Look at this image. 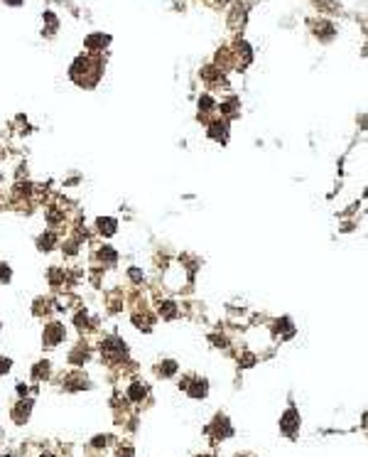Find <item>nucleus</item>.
Here are the masks:
<instances>
[{
    "mask_svg": "<svg viewBox=\"0 0 368 457\" xmlns=\"http://www.w3.org/2000/svg\"><path fill=\"white\" fill-rule=\"evenodd\" d=\"M37 244H40V249H42V251H49L52 246H54V234L40 236V241H37Z\"/></svg>",
    "mask_w": 368,
    "mask_h": 457,
    "instance_id": "f3484780",
    "label": "nucleus"
},
{
    "mask_svg": "<svg viewBox=\"0 0 368 457\" xmlns=\"http://www.w3.org/2000/svg\"><path fill=\"white\" fill-rule=\"evenodd\" d=\"M62 384L67 388H71V391H76V388H86V379L81 374H67L62 379Z\"/></svg>",
    "mask_w": 368,
    "mask_h": 457,
    "instance_id": "1a4fd4ad",
    "label": "nucleus"
},
{
    "mask_svg": "<svg viewBox=\"0 0 368 457\" xmlns=\"http://www.w3.org/2000/svg\"><path fill=\"white\" fill-rule=\"evenodd\" d=\"M29 406H32L29 401H20V403H17V408L13 411V418L17 420V423L27 420V416H29Z\"/></svg>",
    "mask_w": 368,
    "mask_h": 457,
    "instance_id": "9b49d317",
    "label": "nucleus"
},
{
    "mask_svg": "<svg viewBox=\"0 0 368 457\" xmlns=\"http://www.w3.org/2000/svg\"><path fill=\"white\" fill-rule=\"evenodd\" d=\"M0 457H20L17 452H5V455H0Z\"/></svg>",
    "mask_w": 368,
    "mask_h": 457,
    "instance_id": "b1692460",
    "label": "nucleus"
},
{
    "mask_svg": "<svg viewBox=\"0 0 368 457\" xmlns=\"http://www.w3.org/2000/svg\"><path fill=\"white\" fill-rule=\"evenodd\" d=\"M101 354H103L108 361H113L115 357H126V342H120V339L111 337V339H106V342H103Z\"/></svg>",
    "mask_w": 368,
    "mask_h": 457,
    "instance_id": "7ed1b4c3",
    "label": "nucleus"
},
{
    "mask_svg": "<svg viewBox=\"0 0 368 457\" xmlns=\"http://www.w3.org/2000/svg\"><path fill=\"white\" fill-rule=\"evenodd\" d=\"M101 74H103V57L101 55H81L76 57V62L71 64V79L79 84V86H84V89H91V86H96L101 79Z\"/></svg>",
    "mask_w": 368,
    "mask_h": 457,
    "instance_id": "f257e3e1",
    "label": "nucleus"
},
{
    "mask_svg": "<svg viewBox=\"0 0 368 457\" xmlns=\"http://www.w3.org/2000/svg\"><path fill=\"white\" fill-rule=\"evenodd\" d=\"M115 219H99V229H101V234H106V236H111L115 231Z\"/></svg>",
    "mask_w": 368,
    "mask_h": 457,
    "instance_id": "4468645a",
    "label": "nucleus"
},
{
    "mask_svg": "<svg viewBox=\"0 0 368 457\" xmlns=\"http://www.w3.org/2000/svg\"><path fill=\"white\" fill-rule=\"evenodd\" d=\"M118 457H133V447H128V445H126V450H120Z\"/></svg>",
    "mask_w": 368,
    "mask_h": 457,
    "instance_id": "412c9836",
    "label": "nucleus"
},
{
    "mask_svg": "<svg viewBox=\"0 0 368 457\" xmlns=\"http://www.w3.org/2000/svg\"><path fill=\"white\" fill-rule=\"evenodd\" d=\"M228 57L233 59V67H238V69H246V67L251 64V59H253L251 47H248L246 42H241V40L233 44V52H228Z\"/></svg>",
    "mask_w": 368,
    "mask_h": 457,
    "instance_id": "f03ea898",
    "label": "nucleus"
},
{
    "mask_svg": "<svg viewBox=\"0 0 368 457\" xmlns=\"http://www.w3.org/2000/svg\"><path fill=\"white\" fill-rule=\"evenodd\" d=\"M174 371H177V364H174V361H165V364H160V369H157L160 376H172Z\"/></svg>",
    "mask_w": 368,
    "mask_h": 457,
    "instance_id": "2eb2a0df",
    "label": "nucleus"
},
{
    "mask_svg": "<svg viewBox=\"0 0 368 457\" xmlns=\"http://www.w3.org/2000/svg\"><path fill=\"white\" fill-rule=\"evenodd\" d=\"M236 109H238V101H236V98H228V101L221 103V113H226V116H233Z\"/></svg>",
    "mask_w": 368,
    "mask_h": 457,
    "instance_id": "dca6fc26",
    "label": "nucleus"
},
{
    "mask_svg": "<svg viewBox=\"0 0 368 457\" xmlns=\"http://www.w3.org/2000/svg\"><path fill=\"white\" fill-rule=\"evenodd\" d=\"M241 457H253V455H241Z\"/></svg>",
    "mask_w": 368,
    "mask_h": 457,
    "instance_id": "a878e982",
    "label": "nucleus"
},
{
    "mask_svg": "<svg viewBox=\"0 0 368 457\" xmlns=\"http://www.w3.org/2000/svg\"><path fill=\"white\" fill-rule=\"evenodd\" d=\"M32 376H35L37 381L47 379V376H49V364H47V361H40V364H35V371H32Z\"/></svg>",
    "mask_w": 368,
    "mask_h": 457,
    "instance_id": "ddd939ff",
    "label": "nucleus"
},
{
    "mask_svg": "<svg viewBox=\"0 0 368 457\" xmlns=\"http://www.w3.org/2000/svg\"><path fill=\"white\" fill-rule=\"evenodd\" d=\"M160 312L165 315L167 319H172L174 315H177V310H174V303H162V307H160Z\"/></svg>",
    "mask_w": 368,
    "mask_h": 457,
    "instance_id": "a211bd4d",
    "label": "nucleus"
},
{
    "mask_svg": "<svg viewBox=\"0 0 368 457\" xmlns=\"http://www.w3.org/2000/svg\"><path fill=\"white\" fill-rule=\"evenodd\" d=\"M246 10H248V8H246L243 3H236V5H233V10H231V17H228V25H231L233 30L238 28V25L243 28V22H246Z\"/></svg>",
    "mask_w": 368,
    "mask_h": 457,
    "instance_id": "39448f33",
    "label": "nucleus"
},
{
    "mask_svg": "<svg viewBox=\"0 0 368 457\" xmlns=\"http://www.w3.org/2000/svg\"><path fill=\"white\" fill-rule=\"evenodd\" d=\"M8 369H10V361H8V359H0V374H3V371H8Z\"/></svg>",
    "mask_w": 368,
    "mask_h": 457,
    "instance_id": "4be33fe9",
    "label": "nucleus"
},
{
    "mask_svg": "<svg viewBox=\"0 0 368 457\" xmlns=\"http://www.w3.org/2000/svg\"><path fill=\"white\" fill-rule=\"evenodd\" d=\"M295 423H299V418H297V411H295V408H290V411H287V413H285L283 423H280V425H283V433H285V435H290V438H292V435H295V428H297V425H295Z\"/></svg>",
    "mask_w": 368,
    "mask_h": 457,
    "instance_id": "423d86ee",
    "label": "nucleus"
},
{
    "mask_svg": "<svg viewBox=\"0 0 368 457\" xmlns=\"http://www.w3.org/2000/svg\"><path fill=\"white\" fill-rule=\"evenodd\" d=\"M224 69H216V67H206V69L201 71V76H204V82L206 84H216V82H224Z\"/></svg>",
    "mask_w": 368,
    "mask_h": 457,
    "instance_id": "9d476101",
    "label": "nucleus"
},
{
    "mask_svg": "<svg viewBox=\"0 0 368 457\" xmlns=\"http://www.w3.org/2000/svg\"><path fill=\"white\" fill-rule=\"evenodd\" d=\"M37 457H59V455H57V452H52V450H40Z\"/></svg>",
    "mask_w": 368,
    "mask_h": 457,
    "instance_id": "aec40b11",
    "label": "nucleus"
},
{
    "mask_svg": "<svg viewBox=\"0 0 368 457\" xmlns=\"http://www.w3.org/2000/svg\"><path fill=\"white\" fill-rule=\"evenodd\" d=\"M62 337H64V327H62V325H49V327L44 330V344L54 346L62 342Z\"/></svg>",
    "mask_w": 368,
    "mask_h": 457,
    "instance_id": "20e7f679",
    "label": "nucleus"
},
{
    "mask_svg": "<svg viewBox=\"0 0 368 457\" xmlns=\"http://www.w3.org/2000/svg\"><path fill=\"white\" fill-rule=\"evenodd\" d=\"M0 280H3V283L10 280V268H8L5 263H0Z\"/></svg>",
    "mask_w": 368,
    "mask_h": 457,
    "instance_id": "6ab92c4d",
    "label": "nucleus"
},
{
    "mask_svg": "<svg viewBox=\"0 0 368 457\" xmlns=\"http://www.w3.org/2000/svg\"><path fill=\"white\" fill-rule=\"evenodd\" d=\"M5 3H10V5H20L22 0H5Z\"/></svg>",
    "mask_w": 368,
    "mask_h": 457,
    "instance_id": "393cba45",
    "label": "nucleus"
},
{
    "mask_svg": "<svg viewBox=\"0 0 368 457\" xmlns=\"http://www.w3.org/2000/svg\"><path fill=\"white\" fill-rule=\"evenodd\" d=\"M209 5H213V8H221V5H226L228 0H206Z\"/></svg>",
    "mask_w": 368,
    "mask_h": 457,
    "instance_id": "5701e85b",
    "label": "nucleus"
},
{
    "mask_svg": "<svg viewBox=\"0 0 368 457\" xmlns=\"http://www.w3.org/2000/svg\"><path fill=\"white\" fill-rule=\"evenodd\" d=\"M226 130H228L226 121H213V123H209V136L216 140H226Z\"/></svg>",
    "mask_w": 368,
    "mask_h": 457,
    "instance_id": "6e6552de",
    "label": "nucleus"
},
{
    "mask_svg": "<svg viewBox=\"0 0 368 457\" xmlns=\"http://www.w3.org/2000/svg\"><path fill=\"white\" fill-rule=\"evenodd\" d=\"M145 393H147V388H145V384H133L130 386V391H128V396H130V401H142L145 398Z\"/></svg>",
    "mask_w": 368,
    "mask_h": 457,
    "instance_id": "f8f14e48",
    "label": "nucleus"
},
{
    "mask_svg": "<svg viewBox=\"0 0 368 457\" xmlns=\"http://www.w3.org/2000/svg\"><path fill=\"white\" fill-rule=\"evenodd\" d=\"M111 42V37H103V35H91L88 40H86V47H88V52H94V55H101L103 52V47Z\"/></svg>",
    "mask_w": 368,
    "mask_h": 457,
    "instance_id": "0eeeda50",
    "label": "nucleus"
}]
</instances>
